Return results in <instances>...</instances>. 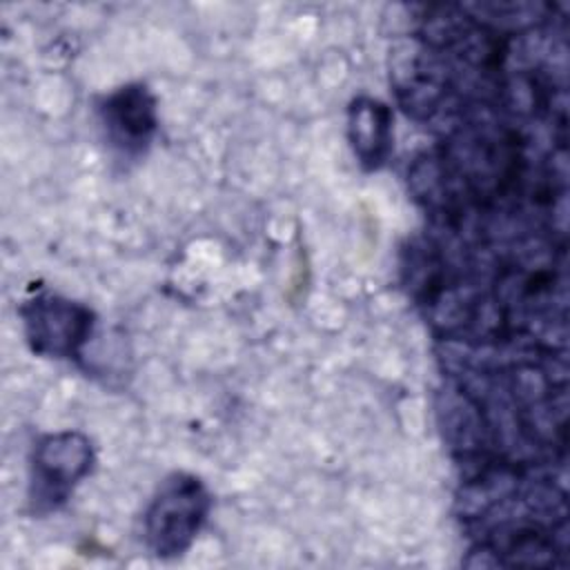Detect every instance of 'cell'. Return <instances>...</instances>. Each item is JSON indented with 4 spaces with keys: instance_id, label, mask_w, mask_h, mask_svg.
Segmentation results:
<instances>
[{
    "instance_id": "cell-1",
    "label": "cell",
    "mask_w": 570,
    "mask_h": 570,
    "mask_svg": "<svg viewBox=\"0 0 570 570\" xmlns=\"http://www.w3.org/2000/svg\"><path fill=\"white\" fill-rule=\"evenodd\" d=\"M214 499L205 481L191 472H169L156 488L145 517V543L158 559L183 557L205 528Z\"/></svg>"
},
{
    "instance_id": "cell-2",
    "label": "cell",
    "mask_w": 570,
    "mask_h": 570,
    "mask_svg": "<svg viewBox=\"0 0 570 570\" xmlns=\"http://www.w3.org/2000/svg\"><path fill=\"white\" fill-rule=\"evenodd\" d=\"M96 450L91 439L78 430L42 434L29 456V508L47 517L67 505L78 485L94 472Z\"/></svg>"
},
{
    "instance_id": "cell-3",
    "label": "cell",
    "mask_w": 570,
    "mask_h": 570,
    "mask_svg": "<svg viewBox=\"0 0 570 570\" xmlns=\"http://www.w3.org/2000/svg\"><path fill=\"white\" fill-rule=\"evenodd\" d=\"M22 332L36 356L78 361L96 330V312L51 289L31 292L18 307Z\"/></svg>"
},
{
    "instance_id": "cell-4",
    "label": "cell",
    "mask_w": 570,
    "mask_h": 570,
    "mask_svg": "<svg viewBox=\"0 0 570 570\" xmlns=\"http://www.w3.org/2000/svg\"><path fill=\"white\" fill-rule=\"evenodd\" d=\"M105 142L122 158L142 156L158 131V102L145 82H127L96 105Z\"/></svg>"
},
{
    "instance_id": "cell-5",
    "label": "cell",
    "mask_w": 570,
    "mask_h": 570,
    "mask_svg": "<svg viewBox=\"0 0 570 570\" xmlns=\"http://www.w3.org/2000/svg\"><path fill=\"white\" fill-rule=\"evenodd\" d=\"M347 140L363 171H379L394 149L392 107L372 96H356L347 107Z\"/></svg>"
}]
</instances>
